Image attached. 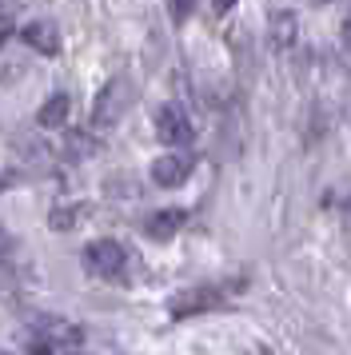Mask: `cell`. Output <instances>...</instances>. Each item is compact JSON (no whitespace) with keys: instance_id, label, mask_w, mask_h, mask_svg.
<instances>
[{"instance_id":"cell-1","label":"cell","mask_w":351,"mask_h":355,"mask_svg":"<svg viewBox=\"0 0 351 355\" xmlns=\"http://www.w3.org/2000/svg\"><path fill=\"white\" fill-rule=\"evenodd\" d=\"M124 263H128V252L116 240H96V243L84 248V272H88V275L116 279V275L124 272Z\"/></svg>"},{"instance_id":"cell-2","label":"cell","mask_w":351,"mask_h":355,"mask_svg":"<svg viewBox=\"0 0 351 355\" xmlns=\"http://www.w3.org/2000/svg\"><path fill=\"white\" fill-rule=\"evenodd\" d=\"M80 343V327L64 320H40L36 323V352H76Z\"/></svg>"},{"instance_id":"cell-3","label":"cell","mask_w":351,"mask_h":355,"mask_svg":"<svg viewBox=\"0 0 351 355\" xmlns=\"http://www.w3.org/2000/svg\"><path fill=\"white\" fill-rule=\"evenodd\" d=\"M128 100H132V88H128V80H112L104 92H100V100H96V128H108V124H116L120 120V112L128 108Z\"/></svg>"},{"instance_id":"cell-4","label":"cell","mask_w":351,"mask_h":355,"mask_svg":"<svg viewBox=\"0 0 351 355\" xmlns=\"http://www.w3.org/2000/svg\"><path fill=\"white\" fill-rule=\"evenodd\" d=\"M223 304V291L216 288H188L184 295H176L168 311H172L176 320H191V315H200V311H212V307Z\"/></svg>"},{"instance_id":"cell-5","label":"cell","mask_w":351,"mask_h":355,"mask_svg":"<svg viewBox=\"0 0 351 355\" xmlns=\"http://www.w3.org/2000/svg\"><path fill=\"white\" fill-rule=\"evenodd\" d=\"M156 136L164 144H188L191 140V120L184 116L180 104H164L156 112Z\"/></svg>"},{"instance_id":"cell-6","label":"cell","mask_w":351,"mask_h":355,"mask_svg":"<svg viewBox=\"0 0 351 355\" xmlns=\"http://www.w3.org/2000/svg\"><path fill=\"white\" fill-rule=\"evenodd\" d=\"M188 176H191V156H180V152L160 156L152 164V180H156L160 188H176V184H184Z\"/></svg>"},{"instance_id":"cell-7","label":"cell","mask_w":351,"mask_h":355,"mask_svg":"<svg viewBox=\"0 0 351 355\" xmlns=\"http://www.w3.org/2000/svg\"><path fill=\"white\" fill-rule=\"evenodd\" d=\"M24 44L36 49L40 56H56L60 52V33L48 20H32V24H24Z\"/></svg>"},{"instance_id":"cell-8","label":"cell","mask_w":351,"mask_h":355,"mask_svg":"<svg viewBox=\"0 0 351 355\" xmlns=\"http://www.w3.org/2000/svg\"><path fill=\"white\" fill-rule=\"evenodd\" d=\"M188 216L180 208H168V211H156V216H148V224H144V232H148V240H156V243H164V240H172L176 232H180V224H184Z\"/></svg>"},{"instance_id":"cell-9","label":"cell","mask_w":351,"mask_h":355,"mask_svg":"<svg viewBox=\"0 0 351 355\" xmlns=\"http://www.w3.org/2000/svg\"><path fill=\"white\" fill-rule=\"evenodd\" d=\"M68 108H72V100L64 96V92H56V96L36 112V124H40V128H60L64 120H68Z\"/></svg>"},{"instance_id":"cell-10","label":"cell","mask_w":351,"mask_h":355,"mask_svg":"<svg viewBox=\"0 0 351 355\" xmlns=\"http://www.w3.org/2000/svg\"><path fill=\"white\" fill-rule=\"evenodd\" d=\"M291 40H296V12H275L271 17V44L291 49Z\"/></svg>"},{"instance_id":"cell-11","label":"cell","mask_w":351,"mask_h":355,"mask_svg":"<svg viewBox=\"0 0 351 355\" xmlns=\"http://www.w3.org/2000/svg\"><path fill=\"white\" fill-rule=\"evenodd\" d=\"M8 36H12V12H8V8L0 4V44H4Z\"/></svg>"},{"instance_id":"cell-12","label":"cell","mask_w":351,"mask_h":355,"mask_svg":"<svg viewBox=\"0 0 351 355\" xmlns=\"http://www.w3.org/2000/svg\"><path fill=\"white\" fill-rule=\"evenodd\" d=\"M191 8V0H172V20H184Z\"/></svg>"},{"instance_id":"cell-13","label":"cell","mask_w":351,"mask_h":355,"mask_svg":"<svg viewBox=\"0 0 351 355\" xmlns=\"http://www.w3.org/2000/svg\"><path fill=\"white\" fill-rule=\"evenodd\" d=\"M343 49H348V52H351V17H348V20H343Z\"/></svg>"},{"instance_id":"cell-14","label":"cell","mask_w":351,"mask_h":355,"mask_svg":"<svg viewBox=\"0 0 351 355\" xmlns=\"http://www.w3.org/2000/svg\"><path fill=\"white\" fill-rule=\"evenodd\" d=\"M343 224L351 227V192H348V200H343Z\"/></svg>"},{"instance_id":"cell-15","label":"cell","mask_w":351,"mask_h":355,"mask_svg":"<svg viewBox=\"0 0 351 355\" xmlns=\"http://www.w3.org/2000/svg\"><path fill=\"white\" fill-rule=\"evenodd\" d=\"M212 4H216V12H228V8H232L236 0H212Z\"/></svg>"}]
</instances>
